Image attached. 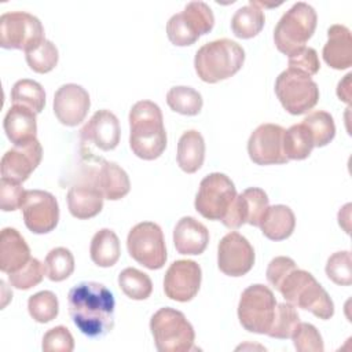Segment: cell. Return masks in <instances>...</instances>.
I'll use <instances>...</instances> for the list:
<instances>
[{"label":"cell","mask_w":352,"mask_h":352,"mask_svg":"<svg viewBox=\"0 0 352 352\" xmlns=\"http://www.w3.org/2000/svg\"><path fill=\"white\" fill-rule=\"evenodd\" d=\"M67 305L73 323L87 337H103L114 327V296L102 283L81 282L73 286Z\"/></svg>","instance_id":"6da1fadb"},{"label":"cell","mask_w":352,"mask_h":352,"mask_svg":"<svg viewBox=\"0 0 352 352\" xmlns=\"http://www.w3.org/2000/svg\"><path fill=\"white\" fill-rule=\"evenodd\" d=\"M129 147L146 161L158 158L166 148V131L158 104L151 100L136 102L129 111Z\"/></svg>","instance_id":"7a4b0ae2"},{"label":"cell","mask_w":352,"mask_h":352,"mask_svg":"<svg viewBox=\"0 0 352 352\" xmlns=\"http://www.w3.org/2000/svg\"><path fill=\"white\" fill-rule=\"evenodd\" d=\"M245 62L243 48L230 40L219 38L204 44L195 54L194 67L198 77L209 84L232 77Z\"/></svg>","instance_id":"3957f363"},{"label":"cell","mask_w":352,"mask_h":352,"mask_svg":"<svg viewBox=\"0 0 352 352\" xmlns=\"http://www.w3.org/2000/svg\"><path fill=\"white\" fill-rule=\"evenodd\" d=\"M278 292L294 307L309 311L327 320L334 315V302L329 293L308 271L296 268L280 283Z\"/></svg>","instance_id":"277c9868"},{"label":"cell","mask_w":352,"mask_h":352,"mask_svg":"<svg viewBox=\"0 0 352 352\" xmlns=\"http://www.w3.org/2000/svg\"><path fill=\"white\" fill-rule=\"evenodd\" d=\"M318 15L312 6L304 1L293 4L279 19L274 29L276 48L290 56L305 47L316 29Z\"/></svg>","instance_id":"5b68a950"},{"label":"cell","mask_w":352,"mask_h":352,"mask_svg":"<svg viewBox=\"0 0 352 352\" xmlns=\"http://www.w3.org/2000/svg\"><path fill=\"white\" fill-rule=\"evenodd\" d=\"M150 330L160 352H187L192 349L195 331L184 314L165 307L150 319Z\"/></svg>","instance_id":"8992f818"},{"label":"cell","mask_w":352,"mask_h":352,"mask_svg":"<svg viewBox=\"0 0 352 352\" xmlns=\"http://www.w3.org/2000/svg\"><path fill=\"white\" fill-rule=\"evenodd\" d=\"M276 298L272 290L256 283L246 287L239 298L238 319L241 326L256 334H267L275 315Z\"/></svg>","instance_id":"52a82bcc"},{"label":"cell","mask_w":352,"mask_h":352,"mask_svg":"<svg viewBox=\"0 0 352 352\" xmlns=\"http://www.w3.org/2000/svg\"><path fill=\"white\" fill-rule=\"evenodd\" d=\"M214 25V15L204 1H190L182 12L172 15L166 23L169 41L177 47L194 44Z\"/></svg>","instance_id":"ba28073f"},{"label":"cell","mask_w":352,"mask_h":352,"mask_svg":"<svg viewBox=\"0 0 352 352\" xmlns=\"http://www.w3.org/2000/svg\"><path fill=\"white\" fill-rule=\"evenodd\" d=\"M275 94L283 109L293 116L309 111L319 100L318 84L309 76L290 67L276 77Z\"/></svg>","instance_id":"9c48e42d"},{"label":"cell","mask_w":352,"mask_h":352,"mask_svg":"<svg viewBox=\"0 0 352 352\" xmlns=\"http://www.w3.org/2000/svg\"><path fill=\"white\" fill-rule=\"evenodd\" d=\"M45 40L40 19L25 11H10L0 16V45L6 50L36 48Z\"/></svg>","instance_id":"30bf717a"},{"label":"cell","mask_w":352,"mask_h":352,"mask_svg":"<svg viewBox=\"0 0 352 352\" xmlns=\"http://www.w3.org/2000/svg\"><path fill=\"white\" fill-rule=\"evenodd\" d=\"M129 256L148 270H160L166 261V248L161 227L153 221H143L132 227L126 238Z\"/></svg>","instance_id":"8fae6325"},{"label":"cell","mask_w":352,"mask_h":352,"mask_svg":"<svg viewBox=\"0 0 352 352\" xmlns=\"http://www.w3.org/2000/svg\"><path fill=\"white\" fill-rule=\"evenodd\" d=\"M235 197L236 190L231 179L224 173L213 172L201 180L194 205L202 217L221 220Z\"/></svg>","instance_id":"7c38bea8"},{"label":"cell","mask_w":352,"mask_h":352,"mask_svg":"<svg viewBox=\"0 0 352 352\" xmlns=\"http://www.w3.org/2000/svg\"><path fill=\"white\" fill-rule=\"evenodd\" d=\"M21 210L25 226L34 234H48L58 226L59 205L48 191L26 190Z\"/></svg>","instance_id":"4fadbf2b"},{"label":"cell","mask_w":352,"mask_h":352,"mask_svg":"<svg viewBox=\"0 0 352 352\" xmlns=\"http://www.w3.org/2000/svg\"><path fill=\"white\" fill-rule=\"evenodd\" d=\"M254 264V249L236 231L226 234L217 246L219 270L228 276H243Z\"/></svg>","instance_id":"5bb4252c"},{"label":"cell","mask_w":352,"mask_h":352,"mask_svg":"<svg viewBox=\"0 0 352 352\" xmlns=\"http://www.w3.org/2000/svg\"><path fill=\"white\" fill-rule=\"evenodd\" d=\"M285 129L276 124H261L250 135L248 154L257 165L286 164L289 160L283 153Z\"/></svg>","instance_id":"9a60e30c"},{"label":"cell","mask_w":352,"mask_h":352,"mask_svg":"<svg viewBox=\"0 0 352 352\" xmlns=\"http://www.w3.org/2000/svg\"><path fill=\"white\" fill-rule=\"evenodd\" d=\"M202 271L192 260L173 261L164 276V292L166 297L179 302L191 301L201 286Z\"/></svg>","instance_id":"2e32d148"},{"label":"cell","mask_w":352,"mask_h":352,"mask_svg":"<svg viewBox=\"0 0 352 352\" xmlns=\"http://www.w3.org/2000/svg\"><path fill=\"white\" fill-rule=\"evenodd\" d=\"M89 106V95L78 84H63L54 95V113L58 121L66 126H76L82 122Z\"/></svg>","instance_id":"e0dca14e"},{"label":"cell","mask_w":352,"mask_h":352,"mask_svg":"<svg viewBox=\"0 0 352 352\" xmlns=\"http://www.w3.org/2000/svg\"><path fill=\"white\" fill-rule=\"evenodd\" d=\"M121 128L118 118L110 110H98L81 128V146L94 144L103 151L114 150L120 143Z\"/></svg>","instance_id":"ac0fdd59"},{"label":"cell","mask_w":352,"mask_h":352,"mask_svg":"<svg viewBox=\"0 0 352 352\" xmlns=\"http://www.w3.org/2000/svg\"><path fill=\"white\" fill-rule=\"evenodd\" d=\"M89 157V154H84ZM94 165V164H92ZM88 183L95 186L106 199L118 201L124 198L131 190V182L126 172L116 162L98 158V165H94L88 170Z\"/></svg>","instance_id":"d6986e66"},{"label":"cell","mask_w":352,"mask_h":352,"mask_svg":"<svg viewBox=\"0 0 352 352\" xmlns=\"http://www.w3.org/2000/svg\"><path fill=\"white\" fill-rule=\"evenodd\" d=\"M41 158L43 147L37 139L26 144L14 146L1 158V176L16 183H23L38 166Z\"/></svg>","instance_id":"ffe728a7"},{"label":"cell","mask_w":352,"mask_h":352,"mask_svg":"<svg viewBox=\"0 0 352 352\" xmlns=\"http://www.w3.org/2000/svg\"><path fill=\"white\" fill-rule=\"evenodd\" d=\"M173 243L180 254H201L209 243V231L197 219L184 216L175 226Z\"/></svg>","instance_id":"44dd1931"},{"label":"cell","mask_w":352,"mask_h":352,"mask_svg":"<svg viewBox=\"0 0 352 352\" xmlns=\"http://www.w3.org/2000/svg\"><path fill=\"white\" fill-rule=\"evenodd\" d=\"M324 62L336 69L344 70L352 66L351 30L344 25H333L327 30V43L323 47Z\"/></svg>","instance_id":"7402d4cb"},{"label":"cell","mask_w":352,"mask_h":352,"mask_svg":"<svg viewBox=\"0 0 352 352\" xmlns=\"http://www.w3.org/2000/svg\"><path fill=\"white\" fill-rule=\"evenodd\" d=\"M30 260V249L18 230L6 227L0 232V270L11 274Z\"/></svg>","instance_id":"603a6c76"},{"label":"cell","mask_w":352,"mask_h":352,"mask_svg":"<svg viewBox=\"0 0 352 352\" xmlns=\"http://www.w3.org/2000/svg\"><path fill=\"white\" fill-rule=\"evenodd\" d=\"M4 132L14 146L26 144L36 139V113L28 107L12 104L3 121Z\"/></svg>","instance_id":"cb8c5ba5"},{"label":"cell","mask_w":352,"mask_h":352,"mask_svg":"<svg viewBox=\"0 0 352 352\" xmlns=\"http://www.w3.org/2000/svg\"><path fill=\"white\" fill-rule=\"evenodd\" d=\"M103 194L89 183L74 184L67 191V208L73 217L87 220L100 213L103 208Z\"/></svg>","instance_id":"d4e9b609"},{"label":"cell","mask_w":352,"mask_h":352,"mask_svg":"<svg viewBox=\"0 0 352 352\" xmlns=\"http://www.w3.org/2000/svg\"><path fill=\"white\" fill-rule=\"evenodd\" d=\"M261 232L271 241H283L289 238L296 227L293 210L286 205L268 206L260 226Z\"/></svg>","instance_id":"484cf974"},{"label":"cell","mask_w":352,"mask_h":352,"mask_svg":"<svg viewBox=\"0 0 352 352\" xmlns=\"http://www.w3.org/2000/svg\"><path fill=\"white\" fill-rule=\"evenodd\" d=\"M177 164L186 173L197 172L205 160V140L202 135L190 129L186 131L177 143Z\"/></svg>","instance_id":"4316f807"},{"label":"cell","mask_w":352,"mask_h":352,"mask_svg":"<svg viewBox=\"0 0 352 352\" xmlns=\"http://www.w3.org/2000/svg\"><path fill=\"white\" fill-rule=\"evenodd\" d=\"M89 254H91V260L98 267L107 268L114 265L118 261L121 254V246H120V239L117 234L110 228L99 230L92 236Z\"/></svg>","instance_id":"83f0119b"},{"label":"cell","mask_w":352,"mask_h":352,"mask_svg":"<svg viewBox=\"0 0 352 352\" xmlns=\"http://www.w3.org/2000/svg\"><path fill=\"white\" fill-rule=\"evenodd\" d=\"M265 16L263 8L256 1L250 0L248 6H243L235 11L231 19V30L239 38H252L257 36L264 28Z\"/></svg>","instance_id":"f1b7e54d"},{"label":"cell","mask_w":352,"mask_h":352,"mask_svg":"<svg viewBox=\"0 0 352 352\" xmlns=\"http://www.w3.org/2000/svg\"><path fill=\"white\" fill-rule=\"evenodd\" d=\"M236 202L245 223L258 227L268 209V195L258 187H249L236 195Z\"/></svg>","instance_id":"f546056e"},{"label":"cell","mask_w":352,"mask_h":352,"mask_svg":"<svg viewBox=\"0 0 352 352\" xmlns=\"http://www.w3.org/2000/svg\"><path fill=\"white\" fill-rule=\"evenodd\" d=\"M11 102L12 104L28 107L38 114L45 106L44 88L34 80L22 78L16 81L11 89Z\"/></svg>","instance_id":"4dcf8cb0"},{"label":"cell","mask_w":352,"mask_h":352,"mask_svg":"<svg viewBox=\"0 0 352 352\" xmlns=\"http://www.w3.org/2000/svg\"><path fill=\"white\" fill-rule=\"evenodd\" d=\"M309 131L302 124H294L283 133V153L287 160H305L314 148Z\"/></svg>","instance_id":"1f68e13d"},{"label":"cell","mask_w":352,"mask_h":352,"mask_svg":"<svg viewBox=\"0 0 352 352\" xmlns=\"http://www.w3.org/2000/svg\"><path fill=\"white\" fill-rule=\"evenodd\" d=\"M168 106L183 116H197L204 104L202 96L191 87H172L166 94Z\"/></svg>","instance_id":"d6a6232c"},{"label":"cell","mask_w":352,"mask_h":352,"mask_svg":"<svg viewBox=\"0 0 352 352\" xmlns=\"http://www.w3.org/2000/svg\"><path fill=\"white\" fill-rule=\"evenodd\" d=\"M118 286L122 293L132 300H146L153 292V282L150 276L132 267L120 272Z\"/></svg>","instance_id":"836d02e7"},{"label":"cell","mask_w":352,"mask_h":352,"mask_svg":"<svg viewBox=\"0 0 352 352\" xmlns=\"http://www.w3.org/2000/svg\"><path fill=\"white\" fill-rule=\"evenodd\" d=\"M301 124L309 131L315 147H323L329 144L336 136L334 120L327 111H312L302 120Z\"/></svg>","instance_id":"e575fe53"},{"label":"cell","mask_w":352,"mask_h":352,"mask_svg":"<svg viewBox=\"0 0 352 352\" xmlns=\"http://www.w3.org/2000/svg\"><path fill=\"white\" fill-rule=\"evenodd\" d=\"M298 323H300V316L294 305H292L290 302L276 304L274 320L267 336L272 338H279V340L292 338Z\"/></svg>","instance_id":"d590c367"},{"label":"cell","mask_w":352,"mask_h":352,"mask_svg":"<svg viewBox=\"0 0 352 352\" xmlns=\"http://www.w3.org/2000/svg\"><path fill=\"white\" fill-rule=\"evenodd\" d=\"M45 274L50 280L60 282L67 279L74 271L73 253L66 248H55L45 257Z\"/></svg>","instance_id":"8d00e7d4"},{"label":"cell","mask_w":352,"mask_h":352,"mask_svg":"<svg viewBox=\"0 0 352 352\" xmlns=\"http://www.w3.org/2000/svg\"><path fill=\"white\" fill-rule=\"evenodd\" d=\"M28 311L30 316L38 323H48L58 316L59 302L55 293L50 290L38 292L29 297Z\"/></svg>","instance_id":"74e56055"},{"label":"cell","mask_w":352,"mask_h":352,"mask_svg":"<svg viewBox=\"0 0 352 352\" xmlns=\"http://www.w3.org/2000/svg\"><path fill=\"white\" fill-rule=\"evenodd\" d=\"M25 54H26L25 56H26L28 66L33 72L40 74L51 72L58 65V59H59V52L56 45L47 38L40 45H37L36 48Z\"/></svg>","instance_id":"f35d334b"},{"label":"cell","mask_w":352,"mask_h":352,"mask_svg":"<svg viewBox=\"0 0 352 352\" xmlns=\"http://www.w3.org/2000/svg\"><path fill=\"white\" fill-rule=\"evenodd\" d=\"M45 274V265L37 258L30 257V260L18 271L8 274V282L11 286L19 290H28L38 285Z\"/></svg>","instance_id":"ab89813d"},{"label":"cell","mask_w":352,"mask_h":352,"mask_svg":"<svg viewBox=\"0 0 352 352\" xmlns=\"http://www.w3.org/2000/svg\"><path fill=\"white\" fill-rule=\"evenodd\" d=\"M327 278L340 286H349L352 283V261L348 250L333 253L326 263Z\"/></svg>","instance_id":"60d3db41"},{"label":"cell","mask_w":352,"mask_h":352,"mask_svg":"<svg viewBox=\"0 0 352 352\" xmlns=\"http://www.w3.org/2000/svg\"><path fill=\"white\" fill-rule=\"evenodd\" d=\"M293 345L298 352H323L324 344L319 330L305 322H300L293 336Z\"/></svg>","instance_id":"b9f144b4"},{"label":"cell","mask_w":352,"mask_h":352,"mask_svg":"<svg viewBox=\"0 0 352 352\" xmlns=\"http://www.w3.org/2000/svg\"><path fill=\"white\" fill-rule=\"evenodd\" d=\"M41 348L45 352H72L74 340L67 327L55 326L44 334Z\"/></svg>","instance_id":"7bdbcfd3"},{"label":"cell","mask_w":352,"mask_h":352,"mask_svg":"<svg viewBox=\"0 0 352 352\" xmlns=\"http://www.w3.org/2000/svg\"><path fill=\"white\" fill-rule=\"evenodd\" d=\"M26 190L21 183L1 177L0 180V208L3 212H12L21 209Z\"/></svg>","instance_id":"ee69618b"},{"label":"cell","mask_w":352,"mask_h":352,"mask_svg":"<svg viewBox=\"0 0 352 352\" xmlns=\"http://www.w3.org/2000/svg\"><path fill=\"white\" fill-rule=\"evenodd\" d=\"M289 67L298 70L307 76H314L320 69L318 52L312 47H304L289 56Z\"/></svg>","instance_id":"f6af8a7d"},{"label":"cell","mask_w":352,"mask_h":352,"mask_svg":"<svg viewBox=\"0 0 352 352\" xmlns=\"http://www.w3.org/2000/svg\"><path fill=\"white\" fill-rule=\"evenodd\" d=\"M296 268H297V264L294 263L293 258L286 256H278L270 261L265 275L268 282L278 290L283 279Z\"/></svg>","instance_id":"bcb514c9"},{"label":"cell","mask_w":352,"mask_h":352,"mask_svg":"<svg viewBox=\"0 0 352 352\" xmlns=\"http://www.w3.org/2000/svg\"><path fill=\"white\" fill-rule=\"evenodd\" d=\"M351 77L352 74L348 73L344 77V80L338 82V87H337V96L345 103L351 102Z\"/></svg>","instance_id":"7dc6e473"}]
</instances>
